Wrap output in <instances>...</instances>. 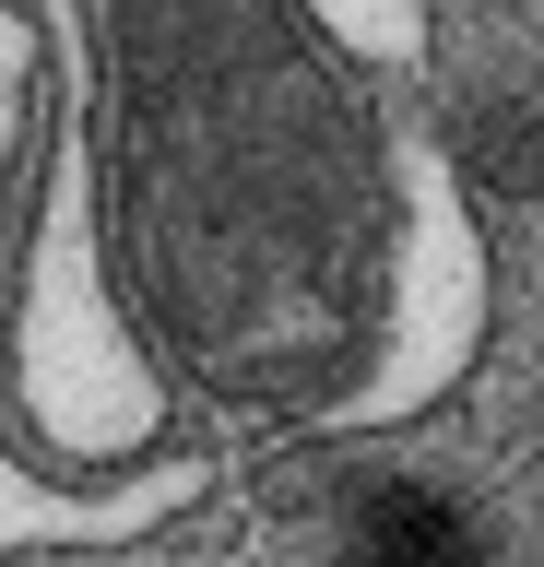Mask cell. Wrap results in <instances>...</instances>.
Returning <instances> with one entry per match:
<instances>
[{
	"instance_id": "cell-1",
	"label": "cell",
	"mask_w": 544,
	"mask_h": 567,
	"mask_svg": "<svg viewBox=\"0 0 544 567\" xmlns=\"http://www.w3.org/2000/svg\"><path fill=\"white\" fill-rule=\"evenodd\" d=\"M356 567H485V532H473V508H450V496L379 485L356 508Z\"/></svg>"
},
{
	"instance_id": "cell-2",
	"label": "cell",
	"mask_w": 544,
	"mask_h": 567,
	"mask_svg": "<svg viewBox=\"0 0 544 567\" xmlns=\"http://www.w3.org/2000/svg\"><path fill=\"white\" fill-rule=\"evenodd\" d=\"M473 154H485V177H497V189H533V177H544V142L521 131V118H485V131H473Z\"/></svg>"
}]
</instances>
